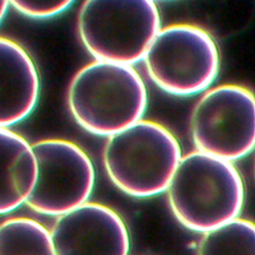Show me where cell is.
Segmentation results:
<instances>
[{
  "label": "cell",
  "instance_id": "cell-11",
  "mask_svg": "<svg viewBox=\"0 0 255 255\" xmlns=\"http://www.w3.org/2000/svg\"><path fill=\"white\" fill-rule=\"evenodd\" d=\"M0 255H55L50 231L26 217L0 223Z\"/></svg>",
  "mask_w": 255,
  "mask_h": 255
},
{
  "label": "cell",
  "instance_id": "cell-9",
  "mask_svg": "<svg viewBox=\"0 0 255 255\" xmlns=\"http://www.w3.org/2000/svg\"><path fill=\"white\" fill-rule=\"evenodd\" d=\"M40 77L28 52L10 38L0 36V128L9 129L35 110Z\"/></svg>",
  "mask_w": 255,
  "mask_h": 255
},
{
  "label": "cell",
  "instance_id": "cell-3",
  "mask_svg": "<svg viewBox=\"0 0 255 255\" xmlns=\"http://www.w3.org/2000/svg\"><path fill=\"white\" fill-rule=\"evenodd\" d=\"M181 157L179 142L167 128L143 119L109 136L104 148L111 183L134 198L166 191Z\"/></svg>",
  "mask_w": 255,
  "mask_h": 255
},
{
  "label": "cell",
  "instance_id": "cell-5",
  "mask_svg": "<svg viewBox=\"0 0 255 255\" xmlns=\"http://www.w3.org/2000/svg\"><path fill=\"white\" fill-rule=\"evenodd\" d=\"M148 76L172 96L207 91L220 72V51L206 29L175 23L157 32L143 58Z\"/></svg>",
  "mask_w": 255,
  "mask_h": 255
},
{
  "label": "cell",
  "instance_id": "cell-1",
  "mask_svg": "<svg viewBox=\"0 0 255 255\" xmlns=\"http://www.w3.org/2000/svg\"><path fill=\"white\" fill-rule=\"evenodd\" d=\"M166 193L175 218L203 234L239 218L245 202V185L235 166L198 151L180 158Z\"/></svg>",
  "mask_w": 255,
  "mask_h": 255
},
{
  "label": "cell",
  "instance_id": "cell-2",
  "mask_svg": "<svg viewBox=\"0 0 255 255\" xmlns=\"http://www.w3.org/2000/svg\"><path fill=\"white\" fill-rule=\"evenodd\" d=\"M148 93L133 67L95 60L76 73L68 90L73 118L95 135L111 136L142 120Z\"/></svg>",
  "mask_w": 255,
  "mask_h": 255
},
{
  "label": "cell",
  "instance_id": "cell-12",
  "mask_svg": "<svg viewBox=\"0 0 255 255\" xmlns=\"http://www.w3.org/2000/svg\"><path fill=\"white\" fill-rule=\"evenodd\" d=\"M198 255H255V226L249 220L236 218L204 234Z\"/></svg>",
  "mask_w": 255,
  "mask_h": 255
},
{
  "label": "cell",
  "instance_id": "cell-4",
  "mask_svg": "<svg viewBox=\"0 0 255 255\" xmlns=\"http://www.w3.org/2000/svg\"><path fill=\"white\" fill-rule=\"evenodd\" d=\"M159 29L158 8L151 0H87L79 10V36L97 61L133 67Z\"/></svg>",
  "mask_w": 255,
  "mask_h": 255
},
{
  "label": "cell",
  "instance_id": "cell-10",
  "mask_svg": "<svg viewBox=\"0 0 255 255\" xmlns=\"http://www.w3.org/2000/svg\"><path fill=\"white\" fill-rule=\"evenodd\" d=\"M36 177L32 145L15 131L0 128V215L26 203Z\"/></svg>",
  "mask_w": 255,
  "mask_h": 255
},
{
  "label": "cell",
  "instance_id": "cell-14",
  "mask_svg": "<svg viewBox=\"0 0 255 255\" xmlns=\"http://www.w3.org/2000/svg\"><path fill=\"white\" fill-rule=\"evenodd\" d=\"M8 6H9V1H6V0H0V23H1V20L4 19V17H5Z\"/></svg>",
  "mask_w": 255,
  "mask_h": 255
},
{
  "label": "cell",
  "instance_id": "cell-7",
  "mask_svg": "<svg viewBox=\"0 0 255 255\" xmlns=\"http://www.w3.org/2000/svg\"><path fill=\"white\" fill-rule=\"evenodd\" d=\"M37 177L27 206L46 216H61L87 203L95 186V167L76 143L44 139L32 144Z\"/></svg>",
  "mask_w": 255,
  "mask_h": 255
},
{
  "label": "cell",
  "instance_id": "cell-13",
  "mask_svg": "<svg viewBox=\"0 0 255 255\" xmlns=\"http://www.w3.org/2000/svg\"><path fill=\"white\" fill-rule=\"evenodd\" d=\"M18 12L31 18H49L60 14L70 6V0H13Z\"/></svg>",
  "mask_w": 255,
  "mask_h": 255
},
{
  "label": "cell",
  "instance_id": "cell-8",
  "mask_svg": "<svg viewBox=\"0 0 255 255\" xmlns=\"http://www.w3.org/2000/svg\"><path fill=\"white\" fill-rule=\"evenodd\" d=\"M50 236L55 255H128L130 248L123 218L90 202L59 216Z\"/></svg>",
  "mask_w": 255,
  "mask_h": 255
},
{
  "label": "cell",
  "instance_id": "cell-6",
  "mask_svg": "<svg viewBox=\"0 0 255 255\" xmlns=\"http://www.w3.org/2000/svg\"><path fill=\"white\" fill-rule=\"evenodd\" d=\"M197 151L236 161L247 157L255 143V101L252 91L238 84L208 88L190 118Z\"/></svg>",
  "mask_w": 255,
  "mask_h": 255
}]
</instances>
